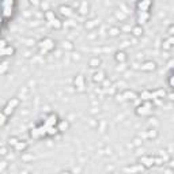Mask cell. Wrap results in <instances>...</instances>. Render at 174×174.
I'll list each match as a JSON object with an SVG mask.
<instances>
[{
    "label": "cell",
    "instance_id": "6da1fadb",
    "mask_svg": "<svg viewBox=\"0 0 174 174\" xmlns=\"http://www.w3.org/2000/svg\"><path fill=\"white\" fill-rule=\"evenodd\" d=\"M52 49H54V41L52 38H44L40 42V50L41 53H46V52H50Z\"/></svg>",
    "mask_w": 174,
    "mask_h": 174
},
{
    "label": "cell",
    "instance_id": "7a4b0ae2",
    "mask_svg": "<svg viewBox=\"0 0 174 174\" xmlns=\"http://www.w3.org/2000/svg\"><path fill=\"white\" fill-rule=\"evenodd\" d=\"M19 105V99L18 98H11L10 101L7 102V105L4 106V109H3V111H4L7 116H11V114L14 113V110H15V108Z\"/></svg>",
    "mask_w": 174,
    "mask_h": 174
},
{
    "label": "cell",
    "instance_id": "3957f363",
    "mask_svg": "<svg viewBox=\"0 0 174 174\" xmlns=\"http://www.w3.org/2000/svg\"><path fill=\"white\" fill-rule=\"evenodd\" d=\"M150 111H151V105L148 103V101H146L144 105H140L136 108V114L137 116H147V114H150Z\"/></svg>",
    "mask_w": 174,
    "mask_h": 174
},
{
    "label": "cell",
    "instance_id": "277c9868",
    "mask_svg": "<svg viewBox=\"0 0 174 174\" xmlns=\"http://www.w3.org/2000/svg\"><path fill=\"white\" fill-rule=\"evenodd\" d=\"M59 116H57L56 113H50L48 117H46V120L44 121V124L46 125V127H56L57 124H59Z\"/></svg>",
    "mask_w": 174,
    "mask_h": 174
},
{
    "label": "cell",
    "instance_id": "5b68a950",
    "mask_svg": "<svg viewBox=\"0 0 174 174\" xmlns=\"http://www.w3.org/2000/svg\"><path fill=\"white\" fill-rule=\"evenodd\" d=\"M136 7L139 11H148L152 7V0H139Z\"/></svg>",
    "mask_w": 174,
    "mask_h": 174
},
{
    "label": "cell",
    "instance_id": "8992f818",
    "mask_svg": "<svg viewBox=\"0 0 174 174\" xmlns=\"http://www.w3.org/2000/svg\"><path fill=\"white\" fill-rule=\"evenodd\" d=\"M73 83H75L76 90L83 91V90H84V76L83 75H78L75 78V80H73Z\"/></svg>",
    "mask_w": 174,
    "mask_h": 174
},
{
    "label": "cell",
    "instance_id": "52a82bcc",
    "mask_svg": "<svg viewBox=\"0 0 174 174\" xmlns=\"http://www.w3.org/2000/svg\"><path fill=\"white\" fill-rule=\"evenodd\" d=\"M59 12L63 16H67V18H69V16L73 15V10L71 7H68V5H60V7H59Z\"/></svg>",
    "mask_w": 174,
    "mask_h": 174
},
{
    "label": "cell",
    "instance_id": "ba28073f",
    "mask_svg": "<svg viewBox=\"0 0 174 174\" xmlns=\"http://www.w3.org/2000/svg\"><path fill=\"white\" fill-rule=\"evenodd\" d=\"M140 163L146 167H151L155 165V156H143L140 158Z\"/></svg>",
    "mask_w": 174,
    "mask_h": 174
},
{
    "label": "cell",
    "instance_id": "9c48e42d",
    "mask_svg": "<svg viewBox=\"0 0 174 174\" xmlns=\"http://www.w3.org/2000/svg\"><path fill=\"white\" fill-rule=\"evenodd\" d=\"M15 53V48L14 46H5V48L2 49V52H0V54H2V57H5V56H12V54Z\"/></svg>",
    "mask_w": 174,
    "mask_h": 174
},
{
    "label": "cell",
    "instance_id": "30bf717a",
    "mask_svg": "<svg viewBox=\"0 0 174 174\" xmlns=\"http://www.w3.org/2000/svg\"><path fill=\"white\" fill-rule=\"evenodd\" d=\"M150 18V12L148 11H139V18H137V22L139 23H146Z\"/></svg>",
    "mask_w": 174,
    "mask_h": 174
},
{
    "label": "cell",
    "instance_id": "8fae6325",
    "mask_svg": "<svg viewBox=\"0 0 174 174\" xmlns=\"http://www.w3.org/2000/svg\"><path fill=\"white\" fill-rule=\"evenodd\" d=\"M156 68V64L154 61H147L141 65V71H154Z\"/></svg>",
    "mask_w": 174,
    "mask_h": 174
},
{
    "label": "cell",
    "instance_id": "7c38bea8",
    "mask_svg": "<svg viewBox=\"0 0 174 174\" xmlns=\"http://www.w3.org/2000/svg\"><path fill=\"white\" fill-rule=\"evenodd\" d=\"M166 95V91L162 89L159 90H155V91H152V99H158V98H163Z\"/></svg>",
    "mask_w": 174,
    "mask_h": 174
},
{
    "label": "cell",
    "instance_id": "4fadbf2b",
    "mask_svg": "<svg viewBox=\"0 0 174 174\" xmlns=\"http://www.w3.org/2000/svg\"><path fill=\"white\" fill-rule=\"evenodd\" d=\"M57 128H59L60 132H64V130H67L68 128H69V124H68L65 120H60L59 124H57Z\"/></svg>",
    "mask_w": 174,
    "mask_h": 174
},
{
    "label": "cell",
    "instance_id": "5bb4252c",
    "mask_svg": "<svg viewBox=\"0 0 174 174\" xmlns=\"http://www.w3.org/2000/svg\"><path fill=\"white\" fill-rule=\"evenodd\" d=\"M141 101H152V91H143L140 92Z\"/></svg>",
    "mask_w": 174,
    "mask_h": 174
},
{
    "label": "cell",
    "instance_id": "9a60e30c",
    "mask_svg": "<svg viewBox=\"0 0 174 174\" xmlns=\"http://www.w3.org/2000/svg\"><path fill=\"white\" fill-rule=\"evenodd\" d=\"M26 147H27V143H26V141H21V140H19L18 143L15 144V147H14V148H15L16 151H23Z\"/></svg>",
    "mask_w": 174,
    "mask_h": 174
},
{
    "label": "cell",
    "instance_id": "2e32d148",
    "mask_svg": "<svg viewBox=\"0 0 174 174\" xmlns=\"http://www.w3.org/2000/svg\"><path fill=\"white\" fill-rule=\"evenodd\" d=\"M30 136H31V137H34V139H38V137H42L44 133L41 132L38 128H35V129H33L31 132H30Z\"/></svg>",
    "mask_w": 174,
    "mask_h": 174
},
{
    "label": "cell",
    "instance_id": "e0dca14e",
    "mask_svg": "<svg viewBox=\"0 0 174 174\" xmlns=\"http://www.w3.org/2000/svg\"><path fill=\"white\" fill-rule=\"evenodd\" d=\"M49 24H50L52 27H54V29H61V26H63V24H61V22H60L57 18H54L53 21H50V22H49Z\"/></svg>",
    "mask_w": 174,
    "mask_h": 174
},
{
    "label": "cell",
    "instance_id": "ac0fdd59",
    "mask_svg": "<svg viewBox=\"0 0 174 174\" xmlns=\"http://www.w3.org/2000/svg\"><path fill=\"white\" fill-rule=\"evenodd\" d=\"M116 60H117V61H120V63H122V61L127 60V56H125L124 52H117V53H116Z\"/></svg>",
    "mask_w": 174,
    "mask_h": 174
},
{
    "label": "cell",
    "instance_id": "d6986e66",
    "mask_svg": "<svg viewBox=\"0 0 174 174\" xmlns=\"http://www.w3.org/2000/svg\"><path fill=\"white\" fill-rule=\"evenodd\" d=\"M122 97L125 98V99H135L136 98V94L132 91H125L124 94H122Z\"/></svg>",
    "mask_w": 174,
    "mask_h": 174
},
{
    "label": "cell",
    "instance_id": "ffe728a7",
    "mask_svg": "<svg viewBox=\"0 0 174 174\" xmlns=\"http://www.w3.org/2000/svg\"><path fill=\"white\" fill-rule=\"evenodd\" d=\"M103 75H105L103 72H97V73H94V78L92 79H94V82H102L103 79H105Z\"/></svg>",
    "mask_w": 174,
    "mask_h": 174
},
{
    "label": "cell",
    "instance_id": "44dd1931",
    "mask_svg": "<svg viewBox=\"0 0 174 174\" xmlns=\"http://www.w3.org/2000/svg\"><path fill=\"white\" fill-rule=\"evenodd\" d=\"M45 16H46V19H48V22H50V21H53L56 16H54V12L53 11H46L45 12Z\"/></svg>",
    "mask_w": 174,
    "mask_h": 174
},
{
    "label": "cell",
    "instance_id": "7402d4cb",
    "mask_svg": "<svg viewBox=\"0 0 174 174\" xmlns=\"http://www.w3.org/2000/svg\"><path fill=\"white\" fill-rule=\"evenodd\" d=\"M101 64V60L98 59V57H94V59L91 60V61H90V65H91L92 68H95V67H98V65Z\"/></svg>",
    "mask_w": 174,
    "mask_h": 174
},
{
    "label": "cell",
    "instance_id": "603a6c76",
    "mask_svg": "<svg viewBox=\"0 0 174 174\" xmlns=\"http://www.w3.org/2000/svg\"><path fill=\"white\" fill-rule=\"evenodd\" d=\"M132 31H133V34H135L136 37H139V35H141V33H143V29H141L140 26H136Z\"/></svg>",
    "mask_w": 174,
    "mask_h": 174
},
{
    "label": "cell",
    "instance_id": "cb8c5ba5",
    "mask_svg": "<svg viewBox=\"0 0 174 174\" xmlns=\"http://www.w3.org/2000/svg\"><path fill=\"white\" fill-rule=\"evenodd\" d=\"M7 114L4 113V111H2V120H0V125H2V127H4L5 125V122H7Z\"/></svg>",
    "mask_w": 174,
    "mask_h": 174
},
{
    "label": "cell",
    "instance_id": "d4e9b609",
    "mask_svg": "<svg viewBox=\"0 0 174 174\" xmlns=\"http://www.w3.org/2000/svg\"><path fill=\"white\" fill-rule=\"evenodd\" d=\"M163 49H165V50H170L171 49V41L170 40H167V41L163 42Z\"/></svg>",
    "mask_w": 174,
    "mask_h": 174
},
{
    "label": "cell",
    "instance_id": "484cf974",
    "mask_svg": "<svg viewBox=\"0 0 174 174\" xmlns=\"http://www.w3.org/2000/svg\"><path fill=\"white\" fill-rule=\"evenodd\" d=\"M18 141H19V140H18V139H16V137H11V139H10V146L15 147V144L18 143Z\"/></svg>",
    "mask_w": 174,
    "mask_h": 174
},
{
    "label": "cell",
    "instance_id": "4316f807",
    "mask_svg": "<svg viewBox=\"0 0 174 174\" xmlns=\"http://www.w3.org/2000/svg\"><path fill=\"white\" fill-rule=\"evenodd\" d=\"M167 31H169V34H170V35H174V24H171V26L169 27Z\"/></svg>",
    "mask_w": 174,
    "mask_h": 174
},
{
    "label": "cell",
    "instance_id": "83f0119b",
    "mask_svg": "<svg viewBox=\"0 0 174 174\" xmlns=\"http://www.w3.org/2000/svg\"><path fill=\"white\" fill-rule=\"evenodd\" d=\"M169 83H170V86H171V87H174V75H173V76H170V79H169Z\"/></svg>",
    "mask_w": 174,
    "mask_h": 174
},
{
    "label": "cell",
    "instance_id": "f1b7e54d",
    "mask_svg": "<svg viewBox=\"0 0 174 174\" xmlns=\"http://www.w3.org/2000/svg\"><path fill=\"white\" fill-rule=\"evenodd\" d=\"M30 3H31L33 5H38L40 4V0H30Z\"/></svg>",
    "mask_w": 174,
    "mask_h": 174
},
{
    "label": "cell",
    "instance_id": "f546056e",
    "mask_svg": "<svg viewBox=\"0 0 174 174\" xmlns=\"http://www.w3.org/2000/svg\"><path fill=\"white\" fill-rule=\"evenodd\" d=\"M110 34H111V35H116V34H117V29H113V30H111Z\"/></svg>",
    "mask_w": 174,
    "mask_h": 174
},
{
    "label": "cell",
    "instance_id": "4dcf8cb0",
    "mask_svg": "<svg viewBox=\"0 0 174 174\" xmlns=\"http://www.w3.org/2000/svg\"><path fill=\"white\" fill-rule=\"evenodd\" d=\"M5 46H7V45H5V41H4V40H2V49H3V48H5Z\"/></svg>",
    "mask_w": 174,
    "mask_h": 174
},
{
    "label": "cell",
    "instance_id": "1f68e13d",
    "mask_svg": "<svg viewBox=\"0 0 174 174\" xmlns=\"http://www.w3.org/2000/svg\"><path fill=\"white\" fill-rule=\"evenodd\" d=\"M170 165H171V167H174V160H170Z\"/></svg>",
    "mask_w": 174,
    "mask_h": 174
},
{
    "label": "cell",
    "instance_id": "d6a6232c",
    "mask_svg": "<svg viewBox=\"0 0 174 174\" xmlns=\"http://www.w3.org/2000/svg\"><path fill=\"white\" fill-rule=\"evenodd\" d=\"M173 75H174V71H173Z\"/></svg>",
    "mask_w": 174,
    "mask_h": 174
}]
</instances>
